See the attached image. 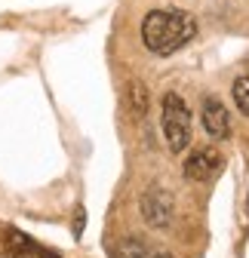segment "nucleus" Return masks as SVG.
<instances>
[{"label":"nucleus","instance_id":"obj_1","mask_svg":"<svg viewBox=\"0 0 249 258\" xmlns=\"http://www.w3.org/2000/svg\"><path fill=\"white\" fill-rule=\"evenodd\" d=\"M197 37V22L184 10H151L142 19V43L154 55H172Z\"/></svg>","mask_w":249,"mask_h":258},{"label":"nucleus","instance_id":"obj_2","mask_svg":"<svg viewBox=\"0 0 249 258\" xmlns=\"http://www.w3.org/2000/svg\"><path fill=\"white\" fill-rule=\"evenodd\" d=\"M160 126H163V139L172 154H181L191 142V111L184 105L178 92L163 95V108H160Z\"/></svg>","mask_w":249,"mask_h":258},{"label":"nucleus","instance_id":"obj_3","mask_svg":"<svg viewBox=\"0 0 249 258\" xmlns=\"http://www.w3.org/2000/svg\"><path fill=\"white\" fill-rule=\"evenodd\" d=\"M172 212H175V203H172V194L163 190V187H148L142 194V218L151 224L154 231H163L172 224Z\"/></svg>","mask_w":249,"mask_h":258},{"label":"nucleus","instance_id":"obj_4","mask_svg":"<svg viewBox=\"0 0 249 258\" xmlns=\"http://www.w3.org/2000/svg\"><path fill=\"white\" fill-rule=\"evenodd\" d=\"M222 154L219 151H212V148H197L191 151L188 157V163H184V178H191V181H212L215 175L222 172Z\"/></svg>","mask_w":249,"mask_h":258},{"label":"nucleus","instance_id":"obj_5","mask_svg":"<svg viewBox=\"0 0 249 258\" xmlns=\"http://www.w3.org/2000/svg\"><path fill=\"white\" fill-rule=\"evenodd\" d=\"M200 120H203V129H206L209 139L222 142V139L231 136V114H228V108H225L219 99H203Z\"/></svg>","mask_w":249,"mask_h":258},{"label":"nucleus","instance_id":"obj_6","mask_svg":"<svg viewBox=\"0 0 249 258\" xmlns=\"http://www.w3.org/2000/svg\"><path fill=\"white\" fill-rule=\"evenodd\" d=\"M4 246H7V255H10V258H58L55 252L37 246L34 240H28V237L19 234V231H7Z\"/></svg>","mask_w":249,"mask_h":258},{"label":"nucleus","instance_id":"obj_7","mask_svg":"<svg viewBox=\"0 0 249 258\" xmlns=\"http://www.w3.org/2000/svg\"><path fill=\"white\" fill-rule=\"evenodd\" d=\"M111 258H172L169 252L157 249V246H151L145 240H120L111 246Z\"/></svg>","mask_w":249,"mask_h":258},{"label":"nucleus","instance_id":"obj_8","mask_svg":"<svg viewBox=\"0 0 249 258\" xmlns=\"http://www.w3.org/2000/svg\"><path fill=\"white\" fill-rule=\"evenodd\" d=\"M231 95H234L237 108L249 117V77H237V80L231 83Z\"/></svg>","mask_w":249,"mask_h":258},{"label":"nucleus","instance_id":"obj_9","mask_svg":"<svg viewBox=\"0 0 249 258\" xmlns=\"http://www.w3.org/2000/svg\"><path fill=\"white\" fill-rule=\"evenodd\" d=\"M127 89H130V102H133V117H145V111H148V92H145V86L142 83H130Z\"/></svg>","mask_w":249,"mask_h":258}]
</instances>
